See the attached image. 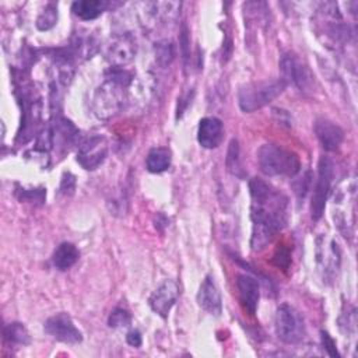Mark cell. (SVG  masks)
I'll return each instance as SVG.
<instances>
[{
    "instance_id": "obj_1",
    "label": "cell",
    "mask_w": 358,
    "mask_h": 358,
    "mask_svg": "<svg viewBox=\"0 0 358 358\" xmlns=\"http://www.w3.org/2000/svg\"><path fill=\"white\" fill-rule=\"evenodd\" d=\"M249 192L252 197L250 217L253 222L250 246L253 250H262L285 227L288 199L259 178L250 179Z\"/></svg>"
},
{
    "instance_id": "obj_2",
    "label": "cell",
    "mask_w": 358,
    "mask_h": 358,
    "mask_svg": "<svg viewBox=\"0 0 358 358\" xmlns=\"http://www.w3.org/2000/svg\"><path fill=\"white\" fill-rule=\"evenodd\" d=\"M127 83L129 76L122 70H115L96 90L94 96V110L99 119H108L119 112L123 105Z\"/></svg>"
},
{
    "instance_id": "obj_3",
    "label": "cell",
    "mask_w": 358,
    "mask_h": 358,
    "mask_svg": "<svg viewBox=\"0 0 358 358\" xmlns=\"http://www.w3.org/2000/svg\"><path fill=\"white\" fill-rule=\"evenodd\" d=\"M257 162L267 176H295L301 169L298 155L275 144H263L257 150Z\"/></svg>"
},
{
    "instance_id": "obj_4",
    "label": "cell",
    "mask_w": 358,
    "mask_h": 358,
    "mask_svg": "<svg viewBox=\"0 0 358 358\" xmlns=\"http://www.w3.org/2000/svg\"><path fill=\"white\" fill-rule=\"evenodd\" d=\"M287 84L282 78L266 80L248 84L242 87L238 92V103L243 112H255L273 99H275L285 90Z\"/></svg>"
},
{
    "instance_id": "obj_5",
    "label": "cell",
    "mask_w": 358,
    "mask_h": 358,
    "mask_svg": "<svg viewBox=\"0 0 358 358\" xmlns=\"http://www.w3.org/2000/svg\"><path fill=\"white\" fill-rule=\"evenodd\" d=\"M274 326L277 337L285 344H298L305 338L306 329L303 317L288 303H282L277 308Z\"/></svg>"
},
{
    "instance_id": "obj_6",
    "label": "cell",
    "mask_w": 358,
    "mask_h": 358,
    "mask_svg": "<svg viewBox=\"0 0 358 358\" xmlns=\"http://www.w3.org/2000/svg\"><path fill=\"white\" fill-rule=\"evenodd\" d=\"M333 179V162L327 157H322L317 165V179L315 183L312 203H310V215L312 220L317 221L324 211L326 200L330 192V185Z\"/></svg>"
},
{
    "instance_id": "obj_7",
    "label": "cell",
    "mask_w": 358,
    "mask_h": 358,
    "mask_svg": "<svg viewBox=\"0 0 358 358\" xmlns=\"http://www.w3.org/2000/svg\"><path fill=\"white\" fill-rule=\"evenodd\" d=\"M280 69L285 84H294L301 92H308L313 87V76L292 53H285L280 59Z\"/></svg>"
},
{
    "instance_id": "obj_8",
    "label": "cell",
    "mask_w": 358,
    "mask_h": 358,
    "mask_svg": "<svg viewBox=\"0 0 358 358\" xmlns=\"http://www.w3.org/2000/svg\"><path fill=\"white\" fill-rule=\"evenodd\" d=\"M43 329L50 337H53L57 341L66 343V344H77L83 340L81 331L76 327L70 315H67L64 312L50 316L45 322Z\"/></svg>"
},
{
    "instance_id": "obj_9",
    "label": "cell",
    "mask_w": 358,
    "mask_h": 358,
    "mask_svg": "<svg viewBox=\"0 0 358 358\" xmlns=\"http://www.w3.org/2000/svg\"><path fill=\"white\" fill-rule=\"evenodd\" d=\"M178 296H179L178 282L175 280H165L150 295L148 305L157 315L165 319L169 315V310L172 309V306L175 305Z\"/></svg>"
},
{
    "instance_id": "obj_10",
    "label": "cell",
    "mask_w": 358,
    "mask_h": 358,
    "mask_svg": "<svg viewBox=\"0 0 358 358\" xmlns=\"http://www.w3.org/2000/svg\"><path fill=\"white\" fill-rule=\"evenodd\" d=\"M106 157V145L103 137L92 136L85 138L77 152V162L84 169L98 168Z\"/></svg>"
},
{
    "instance_id": "obj_11",
    "label": "cell",
    "mask_w": 358,
    "mask_h": 358,
    "mask_svg": "<svg viewBox=\"0 0 358 358\" xmlns=\"http://www.w3.org/2000/svg\"><path fill=\"white\" fill-rule=\"evenodd\" d=\"M199 306L210 315L220 316L222 312V301L220 289L213 278V275H206L197 291Z\"/></svg>"
},
{
    "instance_id": "obj_12",
    "label": "cell",
    "mask_w": 358,
    "mask_h": 358,
    "mask_svg": "<svg viewBox=\"0 0 358 358\" xmlns=\"http://www.w3.org/2000/svg\"><path fill=\"white\" fill-rule=\"evenodd\" d=\"M313 130L326 151H336L344 140L343 129L334 122L324 117H319L315 120Z\"/></svg>"
},
{
    "instance_id": "obj_13",
    "label": "cell",
    "mask_w": 358,
    "mask_h": 358,
    "mask_svg": "<svg viewBox=\"0 0 358 358\" xmlns=\"http://www.w3.org/2000/svg\"><path fill=\"white\" fill-rule=\"evenodd\" d=\"M136 55V43L131 36L123 35L116 38L108 48L106 59L115 67H123L133 60Z\"/></svg>"
},
{
    "instance_id": "obj_14",
    "label": "cell",
    "mask_w": 358,
    "mask_h": 358,
    "mask_svg": "<svg viewBox=\"0 0 358 358\" xmlns=\"http://www.w3.org/2000/svg\"><path fill=\"white\" fill-rule=\"evenodd\" d=\"M236 288H238L239 299L243 309L249 315H255L259 303V296H260L257 280L249 274H238Z\"/></svg>"
},
{
    "instance_id": "obj_15",
    "label": "cell",
    "mask_w": 358,
    "mask_h": 358,
    "mask_svg": "<svg viewBox=\"0 0 358 358\" xmlns=\"http://www.w3.org/2000/svg\"><path fill=\"white\" fill-rule=\"evenodd\" d=\"M224 137L222 122L218 117L210 116L203 117L199 122L197 129V141L204 148H215L221 144Z\"/></svg>"
},
{
    "instance_id": "obj_16",
    "label": "cell",
    "mask_w": 358,
    "mask_h": 358,
    "mask_svg": "<svg viewBox=\"0 0 358 358\" xmlns=\"http://www.w3.org/2000/svg\"><path fill=\"white\" fill-rule=\"evenodd\" d=\"M78 257H80L78 249L70 242H63L55 249L52 262L56 268L69 270L70 267H73L76 264Z\"/></svg>"
},
{
    "instance_id": "obj_17",
    "label": "cell",
    "mask_w": 358,
    "mask_h": 358,
    "mask_svg": "<svg viewBox=\"0 0 358 358\" xmlns=\"http://www.w3.org/2000/svg\"><path fill=\"white\" fill-rule=\"evenodd\" d=\"M106 7H108V3L103 0H80L71 4V11L78 18L90 21L99 17Z\"/></svg>"
},
{
    "instance_id": "obj_18",
    "label": "cell",
    "mask_w": 358,
    "mask_h": 358,
    "mask_svg": "<svg viewBox=\"0 0 358 358\" xmlns=\"http://www.w3.org/2000/svg\"><path fill=\"white\" fill-rule=\"evenodd\" d=\"M171 151L165 147H155L150 150L147 158H145V165L147 169L151 173H161L166 171L171 166Z\"/></svg>"
},
{
    "instance_id": "obj_19",
    "label": "cell",
    "mask_w": 358,
    "mask_h": 358,
    "mask_svg": "<svg viewBox=\"0 0 358 358\" xmlns=\"http://www.w3.org/2000/svg\"><path fill=\"white\" fill-rule=\"evenodd\" d=\"M4 338L14 344L27 345L29 343V333L22 323L13 322L4 326Z\"/></svg>"
},
{
    "instance_id": "obj_20",
    "label": "cell",
    "mask_w": 358,
    "mask_h": 358,
    "mask_svg": "<svg viewBox=\"0 0 358 358\" xmlns=\"http://www.w3.org/2000/svg\"><path fill=\"white\" fill-rule=\"evenodd\" d=\"M154 50H155V59L162 67H166L173 60L175 50H173V45L169 41L157 42L154 46Z\"/></svg>"
},
{
    "instance_id": "obj_21",
    "label": "cell",
    "mask_w": 358,
    "mask_h": 358,
    "mask_svg": "<svg viewBox=\"0 0 358 358\" xmlns=\"http://www.w3.org/2000/svg\"><path fill=\"white\" fill-rule=\"evenodd\" d=\"M227 168L235 176H242V168L239 162V145H238V140L235 138L231 140L229 143V148L227 152Z\"/></svg>"
},
{
    "instance_id": "obj_22",
    "label": "cell",
    "mask_w": 358,
    "mask_h": 358,
    "mask_svg": "<svg viewBox=\"0 0 358 358\" xmlns=\"http://www.w3.org/2000/svg\"><path fill=\"white\" fill-rule=\"evenodd\" d=\"M57 21V8L55 4H49L36 18V27L41 31H46L52 28Z\"/></svg>"
},
{
    "instance_id": "obj_23",
    "label": "cell",
    "mask_w": 358,
    "mask_h": 358,
    "mask_svg": "<svg viewBox=\"0 0 358 358\" xmlns=\"http://www.w3.org/2000/svg\"><path fill=\"white\" fill-rule=\"evenodd\" d=\"M131 322V316L130 313L123 309V308H116L110 312L109 319H108V324L110 327H120V326H127Z\"/></svg>"
},
{
    "instance_id": "obj_24",
    "label": "cell",
    "mask_w": 358,
    "mask_h": 358,
    "mask_svg": "<svg viewBox=\"0 0 358 358\" xmlns=\"http://www.w3.org/2000/svg\"><path fill=\"white\" fill-rule=\"evenodd\" d=\"M273 262L275 266L287 270L289 267V263H291V253L287 248L284 246H280L275 253H274V257H273Z\"/></svg>"
},
{
    "instance_id": "obj_25",
    "label": "cell",
    "mask_w": 358,
    "mask_h": 358,
    "mask_svg": "<svg viewBox=\"0 0 358 358\" xmlns=\"http://www.w3.org/2000/svg\"><path fill=\"white\" fill-rule=\"evenodd\" d=\"M76 189V178L73 173L66 172L62 178V183H60V190L64 194H71Z\"/></svg>"
},
{
    "instance_id": "obj_26",
    "label": "cell",
    "mask_w": 358,
    "mask_h": 358,
    "mask_svg": "<svg viewBox=\"0 0 358 358\" xmlns=\"http://www.w3.org/2000/svg\"><path fill=\"white\" fill-rule=\"evenodd\" d=\"M322 343H323V347H324V350L327 351V354L330 357H340V354L337 352V348H336V343L329 336V333L322 331Z\"/></svg>"
},
{
    "instance_id": "obj_27",
    "label": "cell",
    "mask_w": 358,
    "mask_h": 358,
    "mask_svg": "<svg viewBox=\"0 0 358 358\" xmlns=\"http://www.w3.org/2000/svg\"><path fill=\"white\" fill-rule=\"evenodd\" d=\"M126 341L127 344H130L131 347H140L141 345V334L138 330H130L126 336Z\"/></svg>"
},
{
    "instance_id": "obj_28",
    "label": "cell",
    "mask_w": 358,
    "mask_h": 358,
    "mask_svg": "<svg viewBox=\"0 0 358 358\" xmlns=\"http://www.w3.org/2000/svg\"><path fill=\"white\" fill-rule=\"evenodd\" d=\"M180 48H182L183 59L187 60V59H189V52H187V48H189V36H187V28H186V27H183V29H182V35H180Z\"/></svg>"
}]
</instances>
